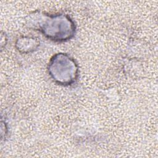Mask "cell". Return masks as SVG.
<instances>
[{
	"label": "cell",
	"instance_id": "1",
	"mask_svg": "<svg viewBox=\"0 0 158 158\" xmlns=\"http://www.w3.org/2000/svg\"><path fill=\"white\" fill-rule=\"evenodd\" d=\"M35 24V28L39 29L44 35L56 41H64L72 38L74 34L75 27L70 19L63 15H40V20Z\"/></svg>",
	"mask_w": 158,
	"mask_h": 158
},
{
	"label": "cell",
	"instance_id": "2",
	"mask_svg": "<svg viewBox=\"0 0 158 158\" xmlns=\"http://www.w3.org/2000/svg\"><path fill=\"white\" fill-rule=\"evenodd\" d=\"M49 72L52 78L60 85H70L77 77L78 68L75 61L67 55L58 54L51 59Z\"/></svg>",
	"mask_w": 158,
	"mask_h": 158
}]
</instances>
